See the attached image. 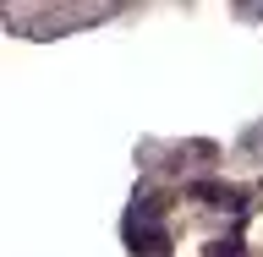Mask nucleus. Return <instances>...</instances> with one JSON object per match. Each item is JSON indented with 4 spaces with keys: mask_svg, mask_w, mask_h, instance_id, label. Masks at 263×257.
<instances>
[{
    "mask_svg": "<svg viewBox=\"0 0 263 257\" xmlns=\"http://www.w3.org/2000/svg\"><path fill=\"white\" fill-rule=\"evenodd\" d=\"M209 257H241V241L230 235V241H209Z\"/></svg>",
    "mask_w": 263,
    "mask_h": 257,
    "instance_id": "nucleus-3",
    "label": "nucleus"
},
{
    "mask_svg": "<svg viewBox=\"0 0 263 257\" xmlns=\"http://www.w3.org/2000/svg\"><path fill=\"white\" fill-rule=\"evenodd\" d=\"M132 252L137 257H164L170 252V235L164 230H132Z\"/></svg>",
    "mask_w": 263,
    "mask_h": 257,
    "instance_id": "nucleus-2",
    "label": "nucleus"
},
{
    "mask_svg": "<svg viewBox=\"0 0 263 257\" xmlns=\"http://www.w3.org/2000/svg\"><path fill=\"white\" fill-rule=\"evenodd\" d=\"M186 197L214 203V208H241V192H236V186H219V181H192V186H186Z\"/></svg>",
    "mask_w": 263,
    "mask_h": 257,
    "instance_id": "nucleus-1",
    "label": "nucleus"
}]
</instances>
